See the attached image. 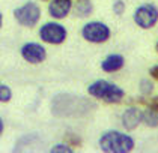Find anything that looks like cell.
<instances>
[{
  "instance_id": "cell-1",
  "label": "cell",
  "mask_w": 158,
  "mask_h": 153,
  "mask_svg": "<svg viewBox=\"0 0 158 153\" xmlns=\"http://www.w3.org/2000/svg\"><path fill=\"white\" fill-rule=\"evenodd\" d=\"M95 104L83 96L71 93H59L51 101V113L56 117H81L92 110Z\"/></svg>"
},
{
  "instance_id": "cell-2",
  "label": "cell",
  "mask_w": 158,
  "mask_h": 153,
  "mask_svg": "<svg viewBox=\"0 0 158 153\" xmlns=\"http://www.w3.org/2000/svg\"><path fill=\"white\" fill-rule=\"evenodd\" d=\"M99 149L106 153H128L134 150L135 143L131 135H127L119 131H107L99 137Z\"/></svg>"
},
{
  "instance_id": "cell-3",
  "label": "cell",
  "mask_w": 158,
  "mask_h": 153,
  "mask_svg": "<svg viewBox=\"0 0 158 153\" xmlns=\"http://www.w3.org/2000/svg\"><path fill=\"white\" fill-rule=\"evenodd\" d=\"M87 93L92 98L99 99L107 104H119L125 98V90L118 84L107 80H97L87 87Z\"/></svg>"
},
{
  "instance_id": "cell-4",
  "label": "cell",
  "mask_w": 158,
  "mask_h": 153,
  "mask_svg": "<svg viewBox=\"0 0 158 153\" xmlns=\"http://www.w3.org/2000/svg\"><path fill=\"white\" fill-rule=\"evenodd\" d=\"M81 36L90 44H104L110 39L111 30L107 24L101 23V21H90L83 26Z\"/></svg>"
},
{
  "instance_id": "cell-5",
  "label": "cell",
  "mask_w": 158,
  "mask_h": 153,
  "mask_svg": "<svg viewBox=\"0 0 158 153\" xmlns=\"http://www.w3.org/2000/svg\"><path fill=\"white\" fill-rule=\"evenodd\" d=\"M133 20L140 29L149 30L158 23V8L154 3H143L134 11Z\"/></svg>"
},
{
  "instance_id": "cell-6",
  "label": "cell",
  "mask_w": 158,
  "mask_h": 153,
  "mask_svg": "<svg viewBox=\"0 0 158 153\" xmlns=\"http://www.w3.org/2000/svg\"><path fill=\"white\" fill-rule=\"evenodd\" d=\"M14 17L17 23L23 27H35L41 18V8L33 2H27L23 6L14 11Z\"/></svg>"
},
{
  "instance_id": "cell-7",
  "label": "cell",
  "mask_w": 158,
  "mask_h": 153,
  "mask_svg": "<svg viewBox=\"0 0 158 153\" xmlns=\"http://www.w3.org/2000/svg\"><path fill=\"white\" fill-rule=\"evenodd\" d=\"M68 36L66 29L59 23H45L39 29V38L51 45H60Z\"/></svg>"
},
{
  "instance_id": "cell-8",
  "label": "cell",
  "mask_w": 158,
  "mask_h": 153,
  "mask_svg": "<svg viewBox=\"0 0 158 153\" xmlns=\"http://www.w3.org/2000/svg\"><path fill=\"white\" fill-rule=\"evenodd\" d=\"M21 57L32 65H38L47 59V50L38 42H27L21 47Z\"/></svg>"
},
{
  "instance_id": "cell-9",
  "label": "cell",
  "mask_w": 158,
  "mask_h": 153,
  "mask_svg": "<svg viewBox=\"0 0 158 153\" xmlns=\"http://www.w3.org/2000/svg\"><path fill=\"white\" fill-rule=\"evenodd\" d=\"M71 9H73L71 0H50L48 3V14L56 20L65 18L71 12Z\"/></svg>"
},
{
  "instance_id": "cell-10",
  "label": "cell",
  "mask_w": 158,
  "mask_h": 153,
  "mask_svg": "<svg viewBox=\"0 0 158 153\" xmlns=\"http://www.w3.org/2000/svg\"><path fill=\"white\" fill-rule=\"evenodd\" d=\"M121 120L122 126L127 131H134L142 123V110H139L137 107H131V108L123 111Z\"/></svg>"
},
{
  "instance_id": "cell-11",
  "label": "cell",
  "mask_w": 158,
  "mask_h": 153,
  "mask_svg": "<svg viewBox=\"0 0 158 153\" xmlns=\"http://www.w3.org/2000/svg\"><path fill=\"white\" fill-rule=\"evenodd\" d=\"M123 66H125V57L122 54H109L101 62V69L107 74L121 71Z\"/></svg>"
},
{
  "instance_id": "cell-12",
  "label": "cell",
  "mask_w": 158,
  "mask_h": 153,
  "mask_svg": "<svg viewBox=\"0 0 158 153\" xmlns=\"http://www.w3.org/2000/svg\"><path fill=\"white\" fill-rule=\"evenodd\" d=\"M74 12H75L77 17H81V18L89 17V15L94 12V5H92L90 0H78V2L75 3Z\"/></svg>"
},
{
  "instance_id": "cell-13",
  "label": "cell",
  "mask_w": 158,
  "mask_h": 153,
  "mask_svg": "<svg viewBox=\"0 0 158 153\" xmlns=\"http://www.w3.org/2000/svg\"><path fill=\"white\" fill-rule=\"evenodd\" d=\"M142 123H145L148 128H158V111L146 108L142 111Z\"/></svg>"
},
{
  "instance_id": "cell-14",
  "label": "cell",
  "mask_w": 158,
  "mask_h": 153,
  "mask_svg": "<svg viewBox=\"0 0 158 153\" xmlns=\"http://www.w3.org/2000/svg\"><path fill=\"white\" fill-rule=\"evenodd\" d=\"M139 90H140V95L142 96H149V95L154 92V83L148 78H143L139 83Z\"/></svg>"
},
{
  "instance_id": "cell-15",
  "label": "cell",
  "mask_w": 158,
  "mask_h": 153,
  "mask_svg": "<svg viewBox=\"0 0 158 153\" xmlns=\"http://www.w3.org/2000/svg\"><path fill=\"white\" fill-rule=\"evenodd\" d=\"M12 98V90L5 86V84H0V102H9Z\"/></svg>"
},
{
  "instance_id": "cell-16",
  "label": "cell",
  "mask_w": 158,
  "mask_h": 153,
  "mask_svg": "<svg viewBox=\"0 0 158 153\" xmlns=\"http://www.w3.org/2000/svg\"><path fill=\"white\" fill-rule=\"evenodd\" d=\"M50 152L51 153H73L74 149L69 147L68 144H56V146H53L50 149Z\"/></svg>"
},
{
  "instance_id": "cell-17",
  "label": "cell",
  "mask_w": 158,
  "mask_h": 153,
  "mask_svg": "<svg viewBox=\"0 0 158 153\" xmlns=\"http://www.w3.org/2000/svg\"><path fill=\"white\" fill-rule=\"evenodd\" d=\"M125 9H127V6H125L123 0H116V2L113 3V12H114V15H118V17L123 15V14H125Z\"/></svg>"
},
{
  "instance_id": "cell-18",
  "label": "cell",
  "mask_w": 158,
  "mask_h": 153,
  "mask_svg": "<svg viewBox=\"0 0 158 153\" xmlns=\"http://www.w3.org/2000/svg\"><path fill=\"white\" fill-rule=\"evenodd\" d=\"M143 104L146 105V108H151V110H155L158 111V96L149 99V101H143Z\"/></svg>"
},
{
  "instance_id": "cell-19",
  "label": "cell",
  "mask_w": 158,
  "mask_h": 153,
  "mask_svg": "<svg viewBox=\"0 0 158 153\" xmlns=\"http://www.w3.org/2000/svg\"><path fill=\"white\" fill-rule=\"evenodd\" d=\"M149 75H151L154 80H158V65L157 66H152V68L149 69Z\"/></svg>"
},
{
  "instance_id": "cell-20",
  "label": "cell",
  "mask_w": 158,
  "mask_h": 153,
  "mask_svg": "<svg viewBox=\"0 0 158 153\" xmlns=\"http://www.w3.org/2000/svg\"><path fill=\"white\" fill-rule=\"evenodd\" d=\"M3 129H5V123H3V120L0 119V135L3 134Z\"/></svg>"
},
{
  "instance_id": "cell-21",
  "label": "cell",
  "mask_w": 158,
  "mask_h": 153,
  "mask_svg": "<svg viewBox=\"0 0 158 153\" xmlns=\"http://www.w3.org/2000/svg\"><path fill=\"white\" fill-rule=\"evenodd\" d=\"M2 24H3V15H2V12H0V27H2Z\"/></svg>"
},
{
  "instance_id": "cell-22",
  "label": "cell",
  "mask_w": 158,
  "mask_h": 153,
  "mask_svg": "<svg viewBox=\"0 0 158 153\" xmlns=\"http://www.w3.org/2000/svg\"><path fill=\"white\" fill-rule=\"evenodd\" d=\"M157 51H158V42H157Z\"/></svg>"
}]
</instances>
